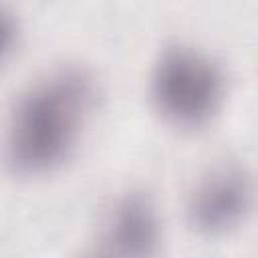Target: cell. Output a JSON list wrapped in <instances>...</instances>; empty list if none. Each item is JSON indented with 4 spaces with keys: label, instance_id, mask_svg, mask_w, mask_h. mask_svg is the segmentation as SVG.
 Instances as JSON below:
<instances>
[{
    "label": "cell",
    "instance_id": "obj_3",
    "mask_svg": "<svg viewBox=\"0 0 258 258\" xmlns=\"http://www.w3.org/2000/svg\"><path fill=\"white\" fill-rule=\"evenodd\" d=\"M254 204V183L240 165H220L208 171L191 189L187 220L198 234L218 238L246 222Z\"/></svg>",
    "mask_w": 258,
    "mask_h": 258
},
{
    "label": "cell",
    "instance_id": "obj_2",
    "mask_svg": "<svg viewBox=\"0 0 258 258\" xmlns=\"http://www.w3.org/2000/svg\"><path fill=\"white\" fill-rule=\"evenodd\" d=\"M149 93L155 111L177 129H202L214 121L226 99V75L204 50L171 46L161 52Z\"/></svg>",
    "mask_w": 258,
    "mask_h": 258
},
{
    "label": "cell",
    "instance_id": "obj_4",
    "mask_svg": "<svg viewBox=\"0 0 258 258\" xmlns=\"http://www.w3.org/2000/svg\"><path fill=\"white\" fill-rule=\"evenodd\" d=\"M161 242V218L153 200L141 191H129L109 210L99 236V254L119 258H143L157 252Z\"/></svg>",
    "mask_w": 258,
    "mask_h": 258
},
{
    "label": "cell",
    "instance_id": "obj_1",
    "mask_svg": "<svg viewBox=\"0 0 258 258\" xmlns=\"http://www.w3.org/2000/svg\"><path fill=\"white\" fill-rule=\"evenodd\" d=\"M97 103L95 79L85 69H58L16 101L2 137L6 167L18 177H42L75 153Z\"/></svg>",
    "mask_w": 258,
    "mask_h": 258
},
{
    "label": "cell",
    "instance_id": "obj_5",
    "mask_svg": "<svg viewBox=\"0 0 258 258\" xmlns=\"http://www.w3.org/2000/svg\"><path fill=\"white\" fill-rule=\"evenodd\" d=\"M18 38V22L12 10H8L4 4H0V62L6 60V56L16 46Z\"/></svg>",
    "mask_w": 258,
    "mask_h": 258
}]
</instances>
